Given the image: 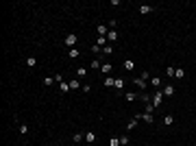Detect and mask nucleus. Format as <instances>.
Listing matches in <instances>:
<instances>
[{
    "mask_svg": "<svg viewBox=\"0 0 196 146\" xmlns=\"http://www.w3.org/2000/svg\"><path fill=\"white\" fill-rule=\"evenodd\" d=\"M76 42H78V39H76L74 33H68L65 39H63V44H65V46H70V48H76Z\"/></svg>",
    "mask_w": 196,
    "mask_h": 146,
    "instance_id": "f257e3e1",
    "label": "nucleus"
},
{
    "mask_svg": "<svg viewBox=\"0 0 196 146\" xmlns=\"http://www.w3.org/2000/svg\"><path fill=\"white\" fill-rule=\"evenodd\" d=\"M161 100H164V92H161V89H157V92L153 94V100H150V103H153V105H155V109H157V107L161 105Z\"/></svg>",
    "mask_w": 196,
    "mask_h": 146,
    "instance_id": "f03ea898",
    "label": "nucleus"
},
{
    "mask_svg": "<svg viewBox=\"0 0 196 146\" xmlns=\"http://www.w3.org/2000/svg\"><path fill=\"white\" fill-rule=\"evenodd\" d=\"M135 118H137V120H144V122H148V124H153V122H155L153 114H146V111H144V114H137Z\"/></svg>",
    "mask_w": 196,
    "mask_h": 146,
    "instance_id": "7ed1b4c3",
    "label": "nucleus"
},
{
    "mask_svg": "<svg viewBox=\"0 0 196 146\" xmlns=\"http://www.w3.org/2000/svg\"><path fill=\"white\" fill-rule=\"evenodd\" d=\"M161 92H164V96H168V98H170V96H174V92H177V89H174V85H164V89H161Z\"/></svg>",
    "mask_w": 196,
    "mask_h": 146,
    "instance_id": "20e7f679",
    "label": "nucleus"
},
{
    "mask_svg": "<svg viewBox=\"0 0 196 146\" xmlns=\"http://www.w3.org/2000/svg\"><path fill=\"white\" fill-rule=\"evenodd\" d=\"M96 33H98V35H103V37H107L109 26H107V24H98V26H96Z\"/></svg>",
    "mask_w": 196,
    "mask_h": 146,
    "instance_id": "39448f33",
    "label": "nucleus"
},
{
    "mask_svg": "<svg viewBox=\"0 0 196 146\" xmlns=\"http://www.w3.org/2000/svg\"><path fill=\"white\" fill-rule=\"evenodd\" d=\"M137 11H139L142 15H146V13H153V11H155V7H150V4H142V7H139Z\"/></svg>",
    "mask_w": 196,
    "mask_h": 146,
    "instance_id": "423d86ee",
    "label": "nucleus"
},
{
    "mask_svg": "<svg viewBox=\"0 0 196 146\" xmlns=\"http://www.w3.org/2000/svg\"><path fill=\"white\" fill-rule=\"evenodd\" d=\"M59 92H61V94H68V92H70V81L59 83Z\"/></svg>",
    "mask_w": 196,
    "mask_h": 146,
    "instance_id": "0eeeda50",
    "label": "nucleus"
},
{
    "mask_svg": "<svg viewBox=\"0 0 196 146\" xmlns=\"http://www.w3.org/2000/svg\"><path fill=\"white\" fill-rule=\"evenodd\" d=\"M96 140H98V137H96V133H94V131H87V133H85V142L94 144V142H96Z\"/></svg>",
    "mask_w": 196,
    "mask_h": 146,
    "instance_id": "6e6552de",
    "label": "nucleus"
},
{
    "mask_svg": "<svg viewBox=\"0 0 196 146\" xmlns=\"http://www.w3.org/2000/svg\"><path fill=\"white\" fill-rule=\"evenodd\" d=\"M133 83H135V85H137V87H142V89H144V92H146V78H142V76H137V78H135V81H133Z\"/></svg>",
    "mask_w": 196,
    "mask_h": 146,
    "instance_id": "1a4fd4ad",
    "label": "nucleus"
},
{
    "mask_svg": "<svg viewBox=\"0 0 196 146\" xmlns=\"http://www.w3.org/2000/svg\"><path fill=\"white\" fill-rule=\"evenodd\" d=\"M68 57H70V59H78V57H81V50H78V48H70Z\"/></svg>",
    "mask_w": 196,
    "mask_h": 146,
    "instance_id": "9d476101",
    "label": "nucleus"
},
{
    "mask_svg": "<svg viewBox=\"0 0 196 146\" xmlns=\"http://www.w3.org/2000/svg\"><path fill=\"white\" fill-rule=\"evenodd\" d=\"M83 85H81V81H78V78H72V81H70V89H74V92H76V89H81Z\"/></svg>",
    "mask_w": 196,
    "mask_h": 146,
    "instance_id": "9b49d317",
    "label": "nucleus"
},
{
    "mask_svg": "<svg viewBox=\"0 0 196 146\" xmlns=\"http://www.w3.org/2000/svg\"><path fill=\"white\" fill-rule=\"evenodd\" d=\"M96 46H100V48H105V46H107V37L98 35V37H96Z\"/></svg>",
    "mask_w": 196,
    "mask_h": 146,
    "instance_id": "f8f14e48",
    "label": "nucleus"
},
{
    "mask_svg": "<svg viewBox=\"0 0 196 146\" xmlns=\"http://www.w3.org/2000/svg\"><path fill=\"white\" fill-rule=\"evenodd\" d=\"M122 65H124L126 70H135V61H133V59H124V63H122Z\"/></svg>",
    "mask_w": 196,
    "mask_h": 146,
    "instance_id": "ddd939ff",
    "label": "nucleus"
},
{
    "mask_svg": "<svg viewBox=\"0 0 196 146\" xmlns=\"http://www.w3.org/2000/svg\"><path fill=\"white\" fill-rule=\"evenodd\" d=\"M103 83H105V87H113V85H116V78H113V76H105Z\"/></svg>",
    "mask_w": 196,
    "mask_h": 146,
    "instance_id": "4468645a",
    "label": "nucleus"
},
{
    "mask_svg": "<svg viewBox=\"0 0 196 146\" xmlns=\"http://www.w3.org/2000/svg\"><path fill=\"white\" fill-rule=\"evenodd\" d=\"M150 85L159 89V87H161V78H159V76H150Z\"/></svg>",
    "mask_w": 196,
    "mask_h": 146,
    "instance_id": "2eb2a0df",
    "label": "nucleus"
},
{
    "mask_svg": "<svg viewBox=\"0 0 196 146\" xmlns=\"http://www.w3.org/2000/svg\"><path fill=\"white\" fill-rule=\"evenodd\" d=\"M164 124H166V127L174 124V116H172V114H168V116H164Z\"/></svg>",
    "mask_w": 196,
    "mask_h": 146,
    "instance_id": "dca6fc26",
    "label": "nucleus"
},
{
    "mask_svg": "<svg viewBox=\"0 0 196 146\" xmlns=\"http://www.w3.org/2000/svg\"><path fill=\"white\" fill-rule=\"evenodd\" d=\"M111 70H113V65H111V63H103V65H100V72H103V74H109Z\"/></svg>",
    "mask_w": 196,
    "mask_h": 146,
    "instance_id": "f3484780",
    "label": "nucleus"
},
{
    "mask_svg": "<svg viewBox=\"0 0 196 146\" xmlns=\"http://www.w3.org/2000/svg\"><path fill=\"white\" fill-rule=\"evenodd\" d=\"M107 42H118V31H109L107 33Z\"/></svg>",
    "mask_w": 196,
    "mask_h": 146,
    "instance_id": "a211bd4d",
    "label": "nucleus"
},
{
    "mask_svg": "<svg viewBox=\"0 0 196 146\" xmlns=\"http://www.w3.org/2000/svg\"><path fill=\"white\" fill-rule=\"evenodd\" d=\"M137 122H139L137 118H133V120H131V122H129V124H126V133H129V131H133V129L137 127Z\"/></svg>",
    "mask_w": 196,
    "mask_h": 146,
    "instance_id": "6ab92c4d",
    "label": "nucleus"
},
{
    "mask_svg": "<svg viewBox=\"0 0 196 146\" xmlns=\"http://www.w3.org/2000/svg\"><path fill=\"white\" fill-rule=\"evenodd\" d=\"M139 100H142V103H150V100H153V98H150V94H146V92H142V94H139Z\"/></svg>",
    "mask_w": 196,
    "mask_h": 146,
    "instance_id": "aec40b11",
    "label": "nucleus"
},
{
    "mask_svg": "<svg viewBox=\"0 0 196 146\" xmlns=\"http://www.w3.org/2000/svg\"><path fill=\"white\" fill-rule=\"evenodd\" d=\"M72 140H74V144H81L83 140H85V133H74V137H72Z\"/></svg>",
    "mask_w": 196,
    "mask_h": 146,
    "instance_id": "412c9836",
    "label": "nucleus"
},
{
    "mask_svg": "<svg viewBox=\"0 0 196 146\" xmlns=\"http://www.w3.org/2000/svg\"><path fill=\"white\" fill-rule=\"evenodd\" d=\"M83 76H87V68H83V65H81V68L76 70V78H83Z\"/></svg>",
    "mask_w": 196,
    "mask_h": 146,
    "instance_id": "4be33fe9",
    "label": "nucleus"
},
{
    "mask_svg": "<svg viewBox=\"0 0 196 146\" xmlns=\"http://www.w3.org/2000/svg\"><path fill=\"white\" fill-rule=\"evenodd\" d=\"M131 144V140H129V135L124 133V135H120V146H129Z\"/></svg>",
    "mask_w": 196,
    "mask_h": 146,
    "instance_id": "5701e85b",
    "label": "nucleus"
},
{
    "mask_svg": "<svg viewBox=\"0 0 196 146\" xmlns=\"http://www.w3.org/2000/svg\"><path fill=\"white\" fill-rule=\"evenodd\" d=\"M55 83H57V81H55V76H44V85H55Z\"/></svg>",
    "mask_w": 196,
    "mask_h": 146,
    "instance_id": "b1692460",
    "label": "nucleus"
},
{
    "mask_svg": "<svg viewBox=\"0 0 196 146\" xmlns=\"http://www.w3.org/2000/svg\"><path fill=\"white\" fill-rule=\"evenodd\" d=\"M174 76H177V78H185V70H183V68H177V70H174Z\"/></svg>",
    "mask_w": 196,
    "mask_h": 146,
    "instance_id": "393cba45",
    "label": "nucleus"
},
{
    "mask_svg": "<svg viewBox=\"0 0 196 146\" xmlns=\"http://www.w3.org/2000/svg\"><path fill=\"white\" fill-rule=\"evenodd\" d=\"M124 96H126V103H133V100H137V98H139L137 94H129V92L124 94Z\"/></svg>",
    "mask_w": 196,
    "mask_h": 146,
    "instance_id": "a878e982",
    "label": "nucleus"
},
{
    "mask_svg": "<svg viewBox=\"0 0 196 146\" xmlns=\"http://www.w3.org/2000/svg\"><path fill=\"white\" fill-rule=\"evenodd\" d=\"M116 89H122L124 87V81H122V78H116V85H113Z\"/></svg>",
    "mask_w": 196,
    "mask_h": 146,
    "instance_id": "bb28decb",
    "label": "nucleus"
},
{
    "mask_svg": "<svg viewBox=\"0 0 196 146\" xmlns=\"http://www.w3.org/2000/svg\"><path fill=\"white\" fill-rule=\"evenodd\" d=\"M100 65H103V63H100L98 59H92V68H94V70H100Z\"/></svg>",
    "mask_w": 196,
    "mask_h": 146,
    "instance_id": "cd10ccee",
    "label": "nucleus"
},
{
    "mask_svg": "<svg viewBox=\"0 0 196 146\" xmlns=\"http://www.w3.org/2000/svg\"><path fill=\"white\" fill-rule=\"evenodd\" d=\"M26 65H31V68H33V65H37V59L35 57H29V59H26Z\"/></svg>",
    "mask_w": 196,
    "mask_h": 146,
    "instance_id": "c85d7f7f",
    "label": "nucleus"
},
{
    "mask_svg": "<svg viewBox=\"0 0 196 146\" xmlns=\"http://www.w3.org/2000/svg\"><path fill=\"white\" fill-rule=\"evenodd\" d=\"M103 53H105V55H113V48H111V46H109V44H107V46H105V48H103Z\"/></svg>",
    "mask_w": 196,
    "mask_h": 146,
    "instance_id": "c756f323",
    "label": "nucleus"
},
{
    "mask_svg": "<svg viewBox=\"0 0 196 146\" xmlns=\"http://www.w3.org/2000/svg\"><path fill=\"white\" fill-rule=\"evenodd\" d=\"M174 70L177 68H172V65H170V68H166V76H174Z\"/></svg>",
    "mask_w": 196,
    "mask_h": 146,
    "instance_id": "7c9ffc66",
    "label": "nucleus"
},
{
    "mask_svg": "<svg viewBox=\"0 0 196 146\" xmlns=\"http://www.w3.org/2000/svg\"><path fill=\"white\" fill-rule=\"evenodd\" d=\"M144 111H146V114H153V111H155V105H153V103H148V105H146V109H144Z\"/></svg>",
    "mask_w": 196,
    "mask_h": 146,
    "instance_id": "2f4dec72",
    "label": "nucleus"
},
{
    "mask_svg": "<svg viewBox=\"0 0 196 146\" xmlns=\"http://www.w3.org/2000/svg\"><path fill=\"white\" fill-rule=\"evenodd\" d=\"M20 133H22V135H26V133H29V127H26V124H20Z\"/></svg>",
    "mask_w": 196,
    "mask_h": 146,
    "instance_id": "473e14b6",
    "label": "nucleus"
},
{
    "mask_svg": "<svg viewBox=\"0 0 196 146\" xmlns=\"http://www.w3.org/2000/svg\"><path fill=\"white\" fill-rule=\"evenodd\" d=\"M109 146H120V137H113V140L109 142Z\"/></svg>",
    "mask_w": 196,
    "mask_h": 146,
    "instance_id": "72a5a7b5",
    "label": "nucleus"
},
{
    "mask_svg": "<svg viewBox=\"0 0 196 146\" xmlns=\"http://www.w3.org/2000/svg\"><path fill=\"white\" fill-rule=\"evenodd\" d=\"M92 53H96V55H98V53H103V48H100V46H96V44H94V46H92Z\"/></svg>",
    "mask_w": 196,
    "mask_h": 146,
    "instance_id": "f704fd0d",
    "label": "nucleus"
}]
</instances>
